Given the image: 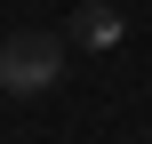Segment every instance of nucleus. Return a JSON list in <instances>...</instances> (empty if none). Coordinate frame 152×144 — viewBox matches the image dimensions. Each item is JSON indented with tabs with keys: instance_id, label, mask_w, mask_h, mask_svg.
Returning <instances> with one entry per match:
<instances>
[{
	"instance_id": "f257e3e1",
	"label": "nucleus",
	"mask_w": 152,
	"mask_h": 144,
	"mask_svg": "<svg viewBox=\"0 0 152 144\" xmlns=\"http://www.w3.org/2000/svg\"><path fill=\"white\" fill-rule=\"evenodd\" d=\"M56 72H64V48H56L48 32H16V40H0V88L40 96V88H56Z\"/></svg>"
},
{
	"instance_id": "f03ea898",
	"label": "nucleus",
	"mask_w": 152,
	"mask_h": 144,
	"mask_svg": "<svg viewBox=\"0 0 152 144\" xmlns=\"http://www.w3.org/2000/svg\"><path fill=\"white\" fill-rule=\"evenodd\" d=\"M72 24H80V40H88V48H112V40H120V8H112V0H88Z\"/></svg>"
}]
</instances>
